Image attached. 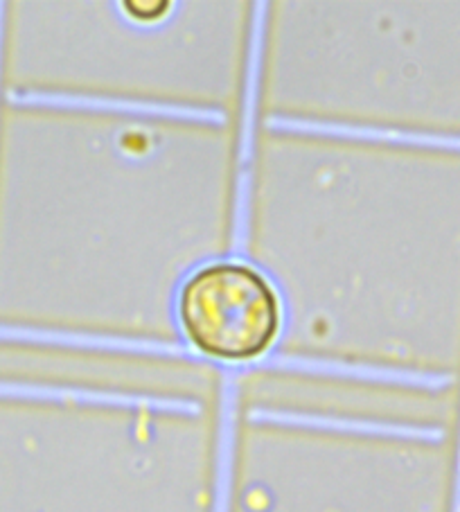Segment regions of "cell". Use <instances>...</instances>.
Wrapping results in <instances>:
<instances>
[{"label": "cell", "mask_w": 460, "mask_h": 512, "mask_svg": "<svg viewBox=\"0 0 460 512\" xmlns=\"http://www.w3.org/2000/svg\"><path fill=\"white\" fill-rule=\"evenodd\" d=\"M188 339L210 357L244 361L262 355L280 328L273 287L246 264H212L185 282L179 300Z\"/></svg>", "instance_id": "obj_1"}, {"label": "cell", "mask_w": 460, "mask_h": 512, "mask_svg": "<svg viewBox=\"0 0 460 512\" xmlns=\"http://www.w3.org/2000/svg\"><path fill=\"white\" fill-rule=\"evenodd\" d=\"M125 7H127L131 16H136V19L152 21V19H158V16H163L170 5L156 3V0H152V3H127Z\"/></svg>", "instance_id": "obj_2"}]
</instances>
